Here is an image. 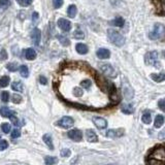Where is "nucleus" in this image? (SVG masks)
Segmentation results:
<instances>
[{
	"instance_id": "obj_1",
	"label": "nucleus",
	"mask_w": 165,
	"mask_h": 165,
	"mask_svg": "<svg viewBox=\"0 0 165 165\" xmlns=\"http://www.w3.org/2000/svg\"><path fill=\"white\" fill-rule=\"evenodd\" d=\"M147 165H165V147L162 144L156 145L149 152L145 158Z\"/></svg>"
},
{
	"instance_id": "obj_2",
	"label": "nucleus",
	"mask_w": 165,
	"mask_h": 165,
	"mask_svg": "<svg viewBox=\"0 0 165 165\" xmlns=\"http://www.w3.org/2000/svg\"><path fill=\"white\" fill-rule=\"evenodd\" d=\"M165 37V26L157 23L154 25L152 31L149 33V38L152 40H157V39H162Z\"/></svg>"
},
{
	"instance_id": "obj_3",
	"label": "nucleus",
	"mask_w": 165,
	"mask_h": 165,
	"mask_svg": "<svg viewBox=\"0 0 165 165\" xmlns=\"http://www.w3.org/2000/svg\"><path fill=\"white\" fill-rule=\"evenodd\" d=\"M108 36L109 38V41L114 44L117 47H122L125 44V38L124 36L120 33V32L114 30V29H108Z\"/></svg>"
},
{
	"instance_id": "obj_4",
	"label": "nucleus",
	"mask_w": 165,
	"mask_h": 165,
	"mask_svg": "<svg viewBox=\"0 0 165 165\" xmlns=\"http://www.w3.org/2000/svg\"><path fill=\"white\" fill-rule=\"evenodd\" d=\"M144 62L147 65H152L154 67H160V62L158 60V53L156 51H151L145 54Z\"/></svg>"
},
{
	"instance_id": "obj_5",
	"label": "nucleus",
	"mask_w": 165,
	"mask_h": 165,
	"mask_svg": "<svg viewBox=\"0 0 165 165\" xmlns=\"http://www.w3.org/2000/svg\"><path fill=\"white\" fill-rule=\"evenodd\" d=\"M56 124H57V126H59V127H61V128L69 129L73 126L74 121H73V119L70 117H63V118H61Z\"/></svg>"
},
{
	"instance_id": "obj_6",
	"label": "nucleus",
	"mask_w": 165,
	"mask_h": 165,
	"mask_svg": "<svg viewBox=\"0 0 165 165\" xmlns=\"http://www.w3.org/2000/svg\"><path fill=\"white\" fill-rule=\"evenodd\" d=\"M100 70H101L103 74L106 76H109V77L116 76V71L111 64H102V65H100Z\"/></svg>"
},
{
	"instance_id": "obj_7",
	"label": "nucleus",
	"mask_w": 165,
	"mask_h": 165,
	"mask_svg": "<svg viewBox=\"0 0 165 165\" xmlns=\"http://www.w3.org/2000/svg\"><path fill=\"white\" fill-rule=\"evenodd\" d=\"M67 135H68L69 138H71V140H74V141H80L83 138L82 131L79 130V129H71V130L68 131Z\"/></svg>"
},
{
	"instance_id": "obj_8",
	"label": "nucleus",
	"mask_w": 165,
	"mask_h": 165,
	"mask_svg": "<svg viewBox=\"0 0 165 165\" xmlns=\"http://www.w3.org/2000/svg\"><path fill=\"white\" fill-rule=\"evenodd\" d=\"M31 38L32 41H33L34 46H38L40 43V38H41V32L38 28H34L33 30L31 31Z\"/></svg>"
},
{
	"instance_id": "obj_9",
	"label": "nucleus",
	"mask_w": 165,
	"mask_h": 165,
	"mask_svg": "<svg viewBox=\"0 0 165 165\" xmlns=\"http://www.w3.org/2000/svg\"><path fill=\"white\" fill-rule=\"evenodd\" d=\"M123 93L126 99H131L133 97V90L130 87V85L126 82L125 84H123Z\"/></svg>"
},
{
	"instance_id": "obj_10",
	"label": "nucleus",
	"mask_w": 165,
	"mask_h": 165,
	"mask_svg": "<svg viewBox=\"0 0 165 165\" xmlns=\"http://www.w3.org/2000/svg\"><path fill=\"white\" fill-rule=\"evenodd\" d=\"M58 26H59L60 29H62L65 32L69 31L71 29V23L66 19H59L58 20Z\"/></svg>"
},
{
	"instance_id": "obj_11",
	"label": "nucleus",
	"mask_w": 165,
	"mask_h": 165,
	"mask_svg": "<svg viewBox=\"0 0 165 165\" xmlns=\"http://www.w3.org/2000/svg\"><path fill=\"white\" fill-rule=\"evenodd\" d=\"M93 123L95 124V126L98 129H104L108 126V122H106L105 119L100 118V117H95L93 118Z\"/></svg>"
},
{
	"instance_id": "obj_12",
	"label": "nucleus",
	"mask_w": 165,
	"mask_h": 165,
	"mask_svg": "<svg viewBox=\"0 0 165 165\" xmlns=\"http://www.w3.org/2000/svg\"><path fill=\"white\" fill-rule=\"evenodd\" d=\"M124 134V130L123 129H111L106 132V136L111 138H116V137H121Z\"/></svg>"
},
{
	"instance_id": "obj_13",
	"label": "nucleus",
	"mask_w": 165,
	"mask_h": 165,
	"mask_svg": "<svg viewBox=\"0 0 165 165\" xmlns=\"http://www.w3.org/2000/svg\"><path fill=\"white\" fill-rule=\"evenodd\" d=\"M86 137H87V140L90 142L98 141V136H97V134L94 132V130H92V129H89V130L86 131Z\"/></svg>"
},
{
	"instance_id": "obj_14",
	"label": "nucleus",
	"mask_w": 165,
	"mask_h": 165,
	"mask_svg": "<svg viewBox=\"0 0 165 165\" xmlns=\"http://www.w3.org/2000/svg\"><path fill=\"white\" fill-rule=\"evenodd\" d=\"M97 57L102 60L108 59V58L111 57V52L108 50H106V48H99V50L97 51Z\"/></svg>"
},
{
	"instance_id": "obj_15",
	"label": "nucleus",
	"mask_w": 165,
	"mask_h": 165,
	"mask_svg": "<svg viewBox=\"0 0 165 165\" xmlns=\"http://www.w3.org/2000/svg\"><path fill=\"white\" fill-rule=\"evenodd\" d=\"M151 79L154 80V82L157 83H161L165 80V73L161 72V73H152L151 74Z\"/></svg>"
},
{
	"instance_id": "obj_16",
	"label": "nucleus",
	"mask_w": 165,
	"mask_h": 165,
	"mask_svg": "<svg viewBox=\"0 0 165 165\" xmlns=\"http://www.w3.org/2000/svg\"><path fill=\"white\" fill-rule=\"evenodd\" d=\"M25 57L27 60H34L35 58H36V52H35L33 48H29L25 52Z\"/></svg>"
},
{
	"instance_id": "obj_17",
	"label": "nucleus",
	"mask_w": 165,
	"mask_h": 165,
	"mask_svg": "<svg viewBox=\"0 0 165 165\" xmlns=\"http://www.w3.org/2000/svg\"><path fill=\"white\" fill-rule=\"evenodd\" d=\"M0 115L5 118H11V116H14L16 114H15V112L11 111L8 108H1V109H0Z\"/></svg>"
},
{
	"instance_id": "obj_18",
	"label": "nucleus",
	"mask_w": 165,
	"mask_h": 165,
	"mask_svg": "<svg viewBox=\"0 0 165 165\" xmlns=\"http://www.w3.org/2000/svg\"><path fill=\"white\" fill-rule=\"evenodd\" d=\"M76 50L79 54L80 55H85L88 53V47L84 44H77L76 46Z\"/></svg>"
},
{
	"instance_id": "obj_19",
	"label": "nucleus",
	"mask_w": 165,
	"mask_h": 165,
	"mask_svg": "<svg viewBox=\"0 0 165 165\" xmlns=\"http://www.w3.org/2000/svg\"><path fill=\"white\" fill-rule=\"evenodd\" d=\"M109 24L112 25V26H116V27H123L125 24V22H124V19L123 18L118 17V18H116L112 21L109 22Z\"/></svg>"
},
{
	"instance_id": "obj_20",
	"label": "nucleus",
	"mask_w": 165,
	"mask_h": 165,
	"mask_svg": "<svg viewBox=\"0 0 165 165\" xmlns=\"http://www.w3.org/2000/svg\"><path fill=\"white\" fill-rule=\"evenodd\" d=\"M76 12H77V9H76V6L74 4H71L68 8H67V15H68L69 18H74L76 16Z\"/></svg>"
},
{
	"instance_id": "obj_21",
	"label": "nucleus",
	"mask_w": 165,
	"mask_h": 165,
	"mask_svg": "<svg viewBox=\"0 0 165 165\" xmlns=\"http://www.w3.org/2000/svg\"><path fill=\"white\" fill-rule=\"evenodd\" d=\"M163 124H164V117L162 115H157L156 119H155V127L160 128L162 127Z\"/></svg>"
},
{
	"instance_id": "obj_22",
	"label": "nucleus",
	"mask_w": 165,
	"mask_h": 165,
	"mask_svg": "<svg viewBox=\"0 0 165 165\" xmlns=\"http://www.w3.org/2000/svg\"><path fill=\"white\" fill-rule=\"evenodd\" d=\"M141 121L144 123V124H150V123L152 122V116H151V112L145 111L144 112V115H142L141 117Z\"/></svg>"
},
{
	"instance_id": "obj_23",
	"label": "nucleus",
	"mask_w": 165,
	"mask_h": 165,
	"mask_svg": "<svg viewBox=\"0 0 165 165\" xmlns=\"http://www.w3.org/2000/svg\"><path fill=\"white\" fill-rule=\"evenodd\" d=\"M44 144H46L48 148H50V150H53L54 149V145H53V140H52V137L50 134H44Z\"/></svg>"
},
{
	"instance_id": "obj_24",
	"label": "nucleus",
	"mask_w": 165,
	"mask_h": 165,
	"mask_svg": "<svg viewBox=\"0 0 165 165\" xmlns=\"http://www.w3.org/2000/svg\"><path fill=\"white\" fill-rule=\"evenodd\" d=\"M122 112H124V114H127V115L132 114V112H134L133 105L132 104H124L122 106Z\"/></svg>"
},
{
	"instance_id": "obj_25",
	"label": "nucleus",
	"mask_w": 165,
	"mask_h": 165,
	"mask_svg": "<svg viewBox=\"0 0 165 165\" xmlns=\"http://www.w3.org/2000/svg\"><path fill=\"white\" fill-rule=\"evenodd\" d=\"M11 89L15 90V91L17 92H22L23 91V84H22L21 82H14L11 84Z\"/></svg>"
},
{
	"instance_id": "obj_26",
	"label": "nucleus",
	"mask_w": 165,
	"mask_h": 165,
	"mask_svg": "<svg viewBox=\"0 0 165 165\" xmlns=\"http://www.w3.org/2000/svg\"><path fill=\"white\" fill-rule=\"evenodd\" d=\"M9 80H11V79H9V76H2L1 79H0V87L1 88H5V87H7L9 85Z\"/></svg>"
},
{
	"instance_id": "obj_27",
	"label": "nucleus",
	"mask_w": 165,
	"mask_h": 165,
	"mask_svg": "<svg viewBox=\"0 0 165 165\" xmlns=\"http://www.w3.org/2000/svg\"><path fill=\"white\" fill-rule=\"evenodd\" d=\"M44 161H46L47 165H53L55 163L58 162V159L56 157H52V156H47L44 158Z\"/></svg>"
},
{
	"instance_id": "obj_28",
	"label": "nucleus",
	"mask_w": 165,
	"mask_h": 165,
	"mask_svg": "<svg viewBox=\"0 0 165 165\" xmlns=\"http://www.w3.org/2000/svg\"><path fill=\"white\" fill-rule=\"evenodd\" d=\"M20 73L23 77H28L29 76V69L26 65H22L20 67Z\"/></svg>"
},
{
	"instance_id": "obj_29",
	"label": "nucleus",
	"mask_w": 165,
	"mask_h": 165,
	"mask_svg": "<svg viewBox=\"0 0 165 165\" xmlns=\"http://www.w3.org/2000/svg\"><path fill=\"white\" fill-rule=\"evenodd\" d=\"M73 36H74V38H76V39H84V38H85V34H84V32L82 30L77 29V30L74 31Z\"/></svg>"
},
{
	"instance_id": "obj_30",
	"label": "nucleus",
	"mask_w": 165,
	"mask_h": 165,
	"mask_svg": "<svg viewBox=\"0 0 165 165\" xmlns=\"http://www.w3.org/2000/svg\"><path fill=\"white\" fill-rule=\"evenodd\" d=\"M83 94H84L83 90L80 88H79V87H74V88L72 89V95L73 96L80 97V96H83Z\"/></svg>"
},
{
	"instance_id": "obj_31",
	"label": "nucleus",
	"mask_w": 165,
	"mask_h": 165,
	"mask_svg": "<svg viewBox=\"0 0 165 165\" xmlns=\"http://www.w3.org/2000/svg\"><path fill=\"white\" fill-rule=\"evenodd\" d=\"M58 39H59V41H60L61 44H63L64 47L69 46L70 41L68 40V38H66L65 36H61V35H58Z\"/></svg>"
},
{
	"instance_id": "obj_32",
	"label": "nucleus",
	"mask_w": 165,
	"mask_h": 165,
	"mask_svg": "<svg viewBox=\"0 0 165 165\" xmlns=\"http://www.w3.org/2000/svg\"><path fill=\"white\" fill-rule=\"evenodd\" d=\"M6 68H7L9 71H11V72H15V71H17L19 66L17 63H8L7 65H6Z\"/></svg>"
},
{
	"instance_id": "obj_33",
	"label": "nucleus",
	"mask_w": 165,
	"mask_h": 165,
	"mask_svg": "<svg viewBox=\"0 0 165 165\" xmlns=\"http://www.w3.org/2000/svg\"><path fill=\"white\" fill-rule=\"evenodd\" d=\"M1 129L5 134L9 133V132H11V125H9L8 123H3V124L1 125Z\"/></svg>"
},
{
	"instance_id": "obj_34",
	"label": "nucleus",
	"mask_w": 165,
	"mask_h": 165,
	"mask_svg": "<svg viewBox=\"0 0 165 165\" xmlns=\"http://www.w3.org/2000/svg\"><path fill=\"white\" fill-rule=\"evenodd\" d=\"M91 85H92V83L90 80H84L80 82V86H82L83 88H86V89H89L90 87H91Z\"/></svg>"
},
{
	"instance_id": "obj_35",
	"label": "nucleus",
	"mask_w": 165,
	"mask_h": 165,
	"mask_svg": "<svg viewBox=\"0 0 165 165\" xmlns=\"http://www.w3.org/2000/svg\"><path fill=\"white\" fill-rule=\"evenodd\" d=\"M11 101L16 103V104H19V103H21L22 101V96L18 95V94H14L11 97Z\"/></svg>"
},
{
	"instance_id": "obj_36",
	"label": "nucleus",
	"mask_w": 165,
	"mask_h": 165,
	"mask_svg": "<svg viewBox=\"0 0 165 165\" xmlns=\"http://www.w3.org/2000/svg\"><path fill=\"white\" fill-rule=\"evenodd\" d=\"M1 100L3 102H7L9 100V93L7 91L1 92Z\"/></svg>"
},
{
	"instance_id": "obj_37",
	"label": "nucleus",
	"mask_w": 165,
	"mask_h": 165,
	"mask_svg": "<svg viewBox=\"0 0 165 165\" xmlns=\"http://www.w3.org/2000/svg\"><path fill=\"white\" fill-rule=\"evenodd\" d=\"M8 147V142L4 140H0V151H4L5 149H7Z\"/></svg>"
},
{
	"instance_id": "obj_38",
	"label": "nucleus",
	"mask_w": 165,
	"mask_h": 165,
	"mask_svg": "<svg viewBox=\"0 0 165 165\" xmlns=\"http://www.w3.org/2000/svg\"><path fill=\"white\" fill-rule=\"evenodd\" d=\"M158 106H159V108L161 111L165 112V98L160 99L159 101H158Z\"/></svg>"
},
{
	"instance_id": "obj_39",
	"label": "nucleus",
	"mask_w": 165,
	"mask_h": 165,
	"mask_svg": "<svg viewBox=\"0 0 165 165\" xmlns=\"http://www.w3.org/2000/svg\"><path fill=\"white\" fill-rule=\"evenodd\" d=\"M9 119H11V121L12 122V124H14V125H16V126H21V125H22V124H21V122L19 121V119H18L17 117H16L15 115H14V116H11V117L9 118Z\"/></svg>"
},
{
	"instance_id": "obj_40",
	"label": "nucleus",
	"mask_w": 165,
	"mask_h": 165,
	"mask_svg": "<svg viewBox=\"0 0 165 165\" xmlns=\"http://www.w3.org/2000/svg\"><path fill=\"white\" fill-rule=\"evenodd\" d=\"M21 136V132L19 129H14L11 132V138H19Z\"/></svg>"
},
{
	"instance_id": "obj_41",
	"label": "nucleus",
	"mask_w": 165,
	"mask_h": 165,
	"mask_svg": "<svg viewBox=\"0 0 165 165\" xmlns=\"http://www.w3.org/2000/svg\"><path fill=\"white\" fill-rule=\"evenodd\" d=\"M53 4L55 8H60L63 5V0H53Z\"/></svg>"
},
{
	"instance_id": "obj_42",
	"label": "nucleus",
	"mask_w": 165,
	"mask_h": 165,
	"mask_svg": "<svg viewBox=\"0 0 165 165\" xmlns=\"http://www.w3.org/2000/svg\"><path fill=\"white\" fill-rule=\"evenodd\" d=\"M60 154H61V156H63V157H69L71 152L69 149H63V150L60 152Z\"/></svg>"
},
{
	"instance_id": "obj_43",
	"label": "nucleus",
	"mask_w": 165,
	"mask_h": 165,
	"mask_svg": "<svg viewBox=\"0 0 165 165\" xmlns=\"http://www.w3.org/2000/svg\"><path fill=\"white\" fill-rule=\"evenodd\" d=\"M0 5L4 8H7L9 5H11V1L9 0H0Z\"/></svg>"
},
{
	"instance_id": "obj_44",
	"label": "nucleus",
	"mask_w": 165,
	"mask_h": 165,
	"mask_svg": "<svg viewBox=\"0 0 165 165\" xmlns=\"http://www.w3.org/2000/svg\"><path fill=\"white\" fill-rule=\"evenodd\" d=\"M33 0H22V6H28Z\"/></svg>"
},
{
	"instance_id": "obj_45",
	"label": "nucleus",
	"mask_w": 165,
	"mask_h": 165,
	"mask_svg": "<svg viewBox=\"0 0 165 165\" xmlns=\"http://www.w3.org/2000/svg\"><path fill=\"white\" fill-rule=\"evenodd\" d=\"M38 20V12H33V15H32V21H33V23H36V21Z\"/></svg>"
},
{
	"instance_id": "obj_46",
	"label": "nucleus",
	"mask_w": 165,
	"mask_h": 165,
	"mask_svg": "<svg viewBox=\"0 0 165 165\" xmlns=\"http://www.w3.org/2000/svg\"><path fill=\"white\" fill-rule=\"evenodd\" d=\"M39 82H40V84H43V85H47L48 80L44 76H39Z\"/></svg>"
},
{
	"instance_id": "obj_47",
	"label": "nucleus",
	"mask_w": 165,
	"mask_h": 165,
	"mask_svg": "<svg viewBox=\"0 0 165 165\" xmlns=\"http://www.w3.org/2000/svg\"><path fill=\"white\" fill-rule=\"evenodd\" d=\"M7 59V54H6L5 50H2L1 51V60H5Z\"/></svg>"
},
{
	"instance_id": "obj_48",
	"label": "nucleus",
	"mask_w": 165,
	"mask_h": 165,
	"mask_svg": "<svg viewBox=\"0 0 165 165\" xmlns=\"http://www.w3.org/2000/svg\"><path fill=\"white\" fill-rule=\"evenodd\" d=\"M17 2H18L20 5H22V0H17Z\"/></svg>"
},
{
	"instance_id": "obj_49",
	"label": "nucleus",
	"mask_w": 165,
	"mask_h": 165,
	"mask_svg": "<svg viewBox=\"0 0 165 165\" xmlns=\"http://www.w3.org/2000/svg\"><path fill=\"white\" fill-rule=\"evenodd\" d=\"M163 55H164V58H165V51L163 52Z\"/></svg>"
},
{
	"instance_id": "obj_50",
	"label": "nucleus",
	"mask_w": 165,
	"mask_h": 165,
	"mask_svg": "<svg viewBox=\"0 0 165 165\" xmlns=\"http://www.w3.org/2000/svg\"><path fill=\"white\" fill-rule=\"evenodd\" d=\"M108 165H114V164H108Z\"/></svg>"
},
{
	"instance_id": "obj_51",
	"label": "nucleus",
	"mask_w": 165,
	"mask_h": 165,
	"mask_svg": "<svg viewBox=\"0 0 165 165\" xmlns=\"http://www.w3.org/2000/svg\"><path fill=\"white\" fill-rule=\"evenodd\" d=\"M0 138H1V136H0Z\"/></svg>"
}]
</instances>
